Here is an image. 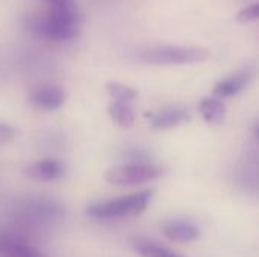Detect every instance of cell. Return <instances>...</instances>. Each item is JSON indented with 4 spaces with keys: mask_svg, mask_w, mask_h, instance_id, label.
Segmentation results:
<instances>
[{
    "mask_svg": "<svg viewBox=\"0 0 259 257\" xmlns=\"http://www.w3.org/2000/svg\"><path fill=\"white\" fill-rule=\"evenodd\" d=\"M152 198H153V191L146 189L120 198L94 203L85 209V214L94 220H115L124 217H137L147 209Z\"/></svg>",
    "mask_w": 259,
    "mask_h": 257,
    "instance_id": "obj_1",
    "label": "cell"
},
{
    "mask_svg": "<svg viewBox=\"0 0 259 257\" xmlns=\"http://www.w3.org/2000/svg\"><path fill=\"white\" fill-rule=\"evenodd\" d=\"M211 58V52L193 45H156L143 50L137 59L146 65H190L200 64Z\"/></svg>",
    "mask_w": 259,
    "mask_h": 257,
    "instance_id": "obj_2",
    "label": "cell"
},
{
    "mask_svg": "<svg viewBox=\"0 0 259 257\" xmlns=\"http://www.w3.org/2000/svg\"><path fill=\"white\" fill-rule=\"evenodd\" d=\"M41 32L53 41H70L77 36V11L68 9H53L44 18L41 24Z\"/></svg>",
    "mask_w": 259,
    "mask_h": 257,
    "instance_id": "obj_3",
    "label": "cell"
},
{
    "mask_svg": "<svg viewBox=\"0 0 259 257\" xmlns=\"http://www.w3.org/2000/svg\"><path fill=\"white\" fill-rule=\"evenodd\" d=\"M159 174L161 171L149 164H126L108 170L105 180L114 186H137L156 180Z\"/></svg>",
    "mask_w": 259,
    "mask_h": 257,
    "instance_id": "obj_4",
    "label": "cell"
},
{
    "mask_svg": "<svg viewBox=\"0 0 259 257\" xmlns=\"http://www.w3.org/2000/svg\"><path fill=\"white\" fill-rule=\"evenodd\" d=\"M65 91L53 83H41L29 94V101L39 111H56L65 103Z\"/></svg>",
    "mask_w": 259,
    "mask_h": 257,
    "instance_id": "obj_5",
    "label": "cell"
},
{
    "mask_svg": "<svg viewBox=\"0 0 259 257\" xmlns=\"http://www.w3.org/2000/svg\"><path fill=\"white\" fill-rule=\"evenodd\" d=\"M253 76H255L253 67H250V65L244 67L240 71H237L235 74H231V76L225 77L223 80L217 82L214 89H212V94H214V97H217L220 100L234 97L252 82Z\"/></svg>",
    "mask_w": 259,
    "mask_h": 257,
    "instance_id": "obj_6",
    "label": "cell"
},
{
    "mask_svg": "<svg viewBox=\"0 0 259 257\" xmlns=\"http://www.w3.org/2000/svg\"><path fill=\"white\" fill-rule=\"evenodd\" d=\"M0 256L3 257H47L24 238L0 232Z\"/></svg>",
    "mask_w": 259,
    "mask_h": 257,
    "instance_id": "obj_7",
    "label": "cell"
},
{
    "mask_svg": "<svg viewBox=\"0 0 259 257\" xmlns=\"http://www.w3.org/2000/svg\"><path fill=\"white\" fill-rule=\"evenodd\" d=\"M150 118V126L155 130H170L191 120L190 114L179 106H168L155 114H147Z\"/></svg>",
    "mask_w": 259,
    "mask_h": 257,
    "instance_id": "obj_8",
    "label": "cell"
},
{
    "mask_svg": "<svg viewBox=\"0 0 259 257\" xmlns=\"http://www.w3.org/2000/svg\"><path fill=\"white\" fill-rule=\"evenodd\" d=\"M64 174V165L56 159H41L24 168V176L35 182H52Z\"/></svg>",
    "mask_w": 259,
    "mask_h": 257,
    "instance_id": "obj_9",
    "label": "cell"
},
{
    "mask_svg": "<svg viewBox=\"0 0 259 257\" xmlns=\"http://www.w3.org/2000/svg\"><path fill=\"white\" fill-rule=\"evenodd\" d=\"M162 233L173 242L188 244L200 236V230L196 224L185 220H170L162 224Z\"/></svg>",
    "mask_w": 259,
    "mask_h": 257,
    "instance_id": "obj_10",
    "label": "cell"
},
{
    "mask_svg": "<svg viewBox=\"0 0 259 257\" xmlns=\"http://www.w3.org/2000/svg\"><path fill=\"white\" fill-rule=\"evenodd\" d=\"M199 112L205 123L208 124H219L223 121L226 108L223 101L217 97H206L199 103Z\"/></svg>",
    "mask_w": 259,
    "mask_h": 257,
    "instance_id": "obj_11",
    "label": "cell"
},
{
    "mask_svg": "<svg viewBox=\"0 0 259 257\" xmlns=\"http://www.w3.org/2000/svg\"><path fill=\"white\" fill-rule=\"evenodd\" d=\"M108 115L112 123L121 129H131L135 123V111L132 105L111 101L108 106Z\"/></svg>",
    "mask_w": 259,
    "mask_h": 257,
    "instance_id": "obj_12",
    "label": "cell"
},
{
    "mask_svg": "<svg viewBox=\"0 0 259 257\" xmlns=\"http://www.w3.org/2000/svg\"><path fill=\"white\" fill-rule=\"evenodd\" d=\"M134 248L141 257H185L168 247L159 245L156 242H149V241H138L134 245Z\"/></svg>",
    "mask_w": 259,
    "mask_h": 257,
    "instance_id": "obj_13",
    "label": "cell"
},
{
    "mask_svg": "<svg viewBox=\"0 0 259 257\" xmlns=\"http://www.w3.org/2000/svg\"><path fill=\"white\" fill-rule=\"evenodd\" d=\"M105 89H106L108 95L112 98V101H117V103L132 105L138 98L137 89H134V88H131L127 85L118 83V82H109V83H106Z\"/></svg>",
    "mask_w": 259,
    "mask_h": 257,
    "instance_id": "obj_14",
    "label": "cell"
},
{
    "mask_svg": "<svg viewBox=\"0 0 259 257\" xmlns=\"http://www.w3.org/2000/svg\"><path fill=\"white\" fill-rule=\"evenodd\" d=\"M258 17L259 5L258 3H250L237 14V21L241 24H252V23H256Z\"/></svg>",
    "mask_w": 259,
    "mask_h": 257,
    "instance_id": "obj_15",
    "label": "cell"
},
{
    "mask_svg": "<svg viewBox=\"0 0 259 257\" xmlns=\"http://www.w3.org/2000/svg\"><path fill=\"white\" fill-rule=\"evenodd\" d=\"M50 8L53 9H68V11H77L76 0H46Z\"/></svg>",
    "mask_w": 259,
    "mask_h": 257,
    "instance_id": "obj_16",
    "label": "cell"
},
{
    "mask_svg": "<svg viewBox=\"0 0 259 257\" xmlns=\"http://www.w3.org/2000/svg\"><path fill=\"white\" fill-rule=\"evenodd\" d=\"M14 135H15V132H14V129L9 124L0 123V145L8 144L14 138Z\"/></svg>",
    "mask_w": 259,
    "mask_h": 257,
    "instance_id": "obj_17",
    "label": "cell"
}]
</instances>
